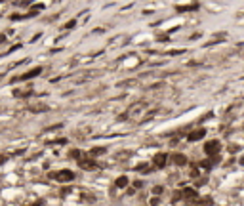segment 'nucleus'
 I'll return each mask as SVG.
<instances>
[{"instance_id": "1", "label": "nucleus", "mask_w": 244, "mask_h": 206, "mask_svg": "<svg viewBox=\"0 0 244 206\" xmlns=\"http://www.w3.org/2000/svg\"><path fill=\"white\" fill-rule=\"evenodd\" d=\"M51 178L57 179V181H72L75 179V172H71V170H57V172L51 174Z\"/></svg>"}, {"instance_id": "2", "label": "nucleus", "mask_w": 244, "mask_h": 206, "mask_svg": "<svg viewBox=\"0 0 244 206\" xmlns=\"http://www.w3.org/2000/svg\"><path fill=\"white\" fill-rule=\"evenodd\" d=\"M204 153L206 154H212V157L217 154V153H219V141H208L204 145Z\"/></svg>"}, {"instance_id": "3", "label": "nucleus", "mask_w": 244, "mask_h": 206, "mask_svg": "<svg viewBox=\"0 0 244 206\" xmlns=\"http://www.w3.org/2000/svg\"><path fill=\"white\" fill-rule=\"evenodd\" d=\"M40 67H36V69H31L29 73H25V75H21L19 76V80H29V78H33V76H36V75H40Z\"/></svg>"}, {"instance_id": "4", "label": "nucleus", "mask_w": 244, "mask_h": 206, "mask_svg": "<svg viewBox=\"0 0 244 206\" xmlns=\"http://www.w3.org/2000/svg\"><path fill=\"white\" fill-rule=\"evenodd\" d=\"M78 166L84 168V170H96L97 164H93V160H84V158H82V160H78Z\"/></svg>"}, {"instance_id": "5", "label": "nucleus", "mask_w": 244, "mask_h": 206, "mask_svg": "<svg viewBox=\"0 0 244 206\" xmlns=\"http://www.w3.org/2000/svg\"><path fill=\"white\" fill-rule=\"evenodd\" d=\"M204 136H206L204 130H196L195 134H191V136H189V140H191V141H198V140H202Z\"/></svg>"}, {"instance_id": "6", "label": "nucleus", "mask_w": 244, "mask_h": 206, "mask_svg": "<svg viewBox=\"0 0 244 206\" xmlns=\"http://www.w3.org/2000/svg\"><path fill=\"white\" fill-rule=\"evenodd\" d=\"M166 164V154L162 153V154H157V157H154V166H158V168H162Z\"/></svg>"}, {"instance_id": "7", "label": "nucleus", "mask_w": 244, "mask_h": 206, "mask_svg": "<svg viewBox=\"0 0 244 206\" xmlns=\"http://www.w3.org/2000/svg\"><path fill=\"white\" fill-rule=\"evenodd\" d=\"M128 183H130V179H128L126 176H120V178H118L116 181H115V185H116V187H120V189H122V187H126Z\"/></svg>"}, {"instance_id": "8", "label": "nucleus", "mask_w": 244, "mask_h": 206, "mask_svg": "<svg viewBox=\"0 0 244 206\" xmlns=\"http://www.w3.org/2000/svg\"><path fill=\"white\" fill-rule=\"evenodd\" d=\"M172 158H174V162H175V164H179V166L187 162V157H185V154H179V153H178V154H174Z\"/></svg>"}, {"instance_id": "9", "label": "nucleus", "mask_w": 244, "mask_h": 206, "mask_svg": "<svg viewBox=\"0 0 244 206\" xmlns=\"http://www.w3.org/2000/svg\"><path fill=\"white\" fill-rule=\"evenodd\" d=\"M185 197H191V200H195V197H196V191L195 189H185Z\"/></svg>"}, {"instance_id": "10", "label": "nucleus", "mask_w": 244, "mask_h": 206, "mask_svg": "<svg viewBox=\"0 0 244 206\" xmlns=\"http://www.w3.org/2000/svg\"><path fill=\"white\" fill-rule=\"evenodd\" d=\"M196 8H198V6H196V4H193V6H179L178 10H179V12H187V10H196Z\"/></svg>"}, {"instance_id": "11", "label": "nucleus", "mask_w": 244, "mask_h": 206, "mask_svg": "<svg viewBox=\"0 0 244 206\" xmlns=\"http://www.w3.org/2000/svg\"><path fill=\"white\" fill-rule=\"evenodd\" d=\"M33 111H48V107L46 105H34V107H31Z\"/></svg>"}, {"instance_id": "12", "label": "nucleus", "mask_w": 244, "mask_h": 206, "mask_svg": "<svg viewBox=\"0 0 244 206\" xmlns=\"http://www.w3.org/2000/svg\"><path fill=\"white\" fill-rule=\"evenodd\" d=\"M153 191H154V195H162V187H154Z\"/></svg>"}, {"instance_id": "13", "label": "nucleus", "mask_w": 244, "mask_h": 206, "mask_svg": "<svg viewBox=\"0 0 244 206\" xmlns=\"http://www.w3.org/2000/svg\"><path fill=\"white\" fill-rule=\"evenodd\" d=\"M105 153V149H96V151H93V154H103Z\"/></svg>"}, {"instance_id": "14", "label": "nucleus", "mask_w": 244, "mask_h": 206, "mask_svg": "<svg viewBox=\"0 0 244 206\" xmlns=\"http://www.w3.org/2000/svg\"><path fill=\"white\" fill-rule=\"evenodd\" d=\"M0 2H2V0H0Z\"/></svg>"}]
</instances>
